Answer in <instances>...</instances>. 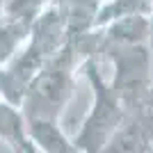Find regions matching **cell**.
<instances>
[{
	"label": "cell",
	"mask_w": 153,
	"mask_h": 153,
	"mask_svg": "<svg viewBox=\"0 0 153 153\" xmlns=\"http://www.w3.org/2000/svg\"><path fill=\"white\" fill-rule=\"evenodd\" d=\"M0 137L14 149V153H37L27 135L23 114L5 103H0Z\"/></svg>",
	"instance_id": "1"
},
{
	"label": "cell",
	"mask_w": 153,
	"mask_h": 153,
	"mask_svg": "<svg viewBox=\"0 0 153 153\" xmlns=\"http://www.w3.org/2000/svg\"><path fill=\"white\" fill-rule=\"evenodd\" d=\"M27 25H30V21L21 19V16H14L5 23H0V62L9 57L12 51L16 48V44L25 37Z\"/></svg>",
	"instance_id": "2"
}]
</instances>
